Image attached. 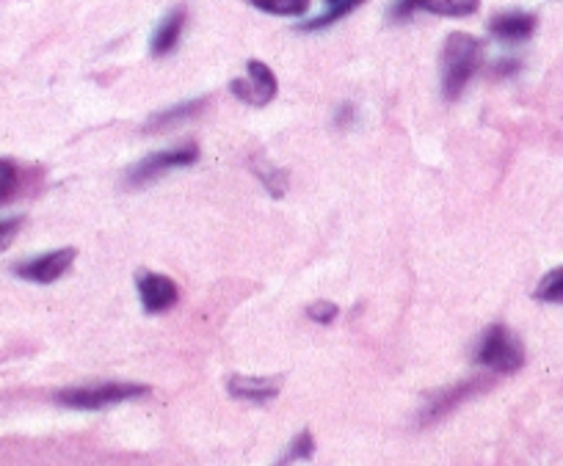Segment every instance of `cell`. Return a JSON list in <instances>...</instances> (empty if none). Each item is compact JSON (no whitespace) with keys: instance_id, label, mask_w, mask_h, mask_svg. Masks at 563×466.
<instances>
[{"instance_id":"obj_1","label":"cell","mask_w":563,"mask_h":466,"mask_svg":"<svg viewBox=\"0 0 563 466\" xmlns=\"http://www.w3.org/2000/svg\"><path fill=\"white\" fill-rule=\"evenodd\" d=\"M481 64V42L470 34H453L442 50V94L459 100Z\"/></svg>"},{"instance_id":"obj_2","label":"cell","mask_w":563,"mask_h":466,"mask_svg":"<svg viewBox=\"0 0 563 466\" xmlns=\"http://www.w3.org/2000/svg\"><path fill=\"white\" fill-rule=\"evenodd\" d=\"M150 389L141 384H127V381H105V384H89V387H75L58 392L56 400L67 409L78 411H100L127 403V400L144 398Z\"/></svg>"},{"instance_id":"obj_3","label":"cell","mask_w":563,"mask_h":466,"mask_svg":"<svg viewBox=\"0 0 563 466\" xmlns=\"http://www.w3.org/2000/svg\"><path fill=\"white\" fill-rule=\"evenodd\" d=\"M475 362L492 373L508 376V373H517L525 364V348L506 326H492V329L483 331V337L478 340Z\"/></svg>"},{"instance_id":"obj_4","label":"cell","mask_w":563,"mask_h":466,"mask_svg":"<svg viewBox=\"0 0 563 466\" xmlns=\"http://www.w3.org/2000/svg\"><path fill=\"white\" fill-rule=\"evenodd\" d=\"M196 158H199V149L194 144H183V147L155 152L150 158L138 160L136 166L127 171V185H133V188L150 185V182L161 180L163 174H169V171L191 166V163H196Z\"/></svg>"},{"instance_id":"obj_5","label":"cell","mask_w":563,"mask_h":466,"mask_svg":"<svg viewBox=\"0 0 563 466\" xmlns=\"http://www.w3.org/2000/svg\"><path fill=\"white\" fill-rule=\"evenodd\" d=\"M72 262H75V249H56L39 254L34 260L20 262L14 273L25 282H34V285H53L56 279H61L69 271Z\"/></svg>"},{"instance_id":"obj_6","label":"cell","mask_w":563,"mask_h":466,"mask_svg":"<svg viewBox=\"0 0 563 466\" xmlns=\"http://www.w3.org/2000/svg\"><path fill=\"white\" fill-rule=\"evenodd\" d=\"M232 94L249 105H268L276 97V78L268 64L249 61L246 78L232 80Z\"/></svg>"},{"instance_id":"obj_7","label":"cell","mask_w":563,"mask_h":466,"mask_svg":"<svg viewBox=\"0 0 563 466\" xmlns=\"http://www.w3.org/2000/svg\"><path fill=\"white\" fill-rule=\"evenodd\" d=\"M483 389H486V381H483V378H470V381H461L456 387L439 392V395H434V398L426 403V409L420 414V422L428 425V422H437L442 420V417H448L450 411L459 409L461 403H467L470 398H475V395L483 392Z\"/></svg>"},{"instance_id":"obj_8","label":"cell","mask_w":563,"mask_h":466,"mask_svg":"<svg viewBox=\"0 0 563 466\" xmlns=\"http://www.w3.org/2000/svg\"><path fill=\"white\" fill-rule=\"evenodd\" d=\"M138 298L141 307L147 309L150 315H161L166 309H172L180 298V290L174 285L169 276L161 273H141L138 276Z\"/></svg>"},{"instance_id":"obj_9","label":"cell","mask_w":563,"mask_h":466,"mask_svg":"<svg viewBox=\"0 0 563 466\" xmlns=\"http://www.w3.org/2000/svg\"><path fill=\"white\" fill-rule=\"evenodd\" d=\"M489 31H492V36H497L500 42L517 45V42H525V39L533 36V31H536V17L530 12H500L492 17Z\"/></svg>"},{"instance_id":"obj_10","label":"cell","mask_w":563,"mask_h":466,"mask_svg":"<svg viewBox=\"0 0 563 466\" xmlns=\"http://www.w3.org/2000/svg\"><path fill=\"white\" fill-rule=\"evenodd\" d=\"M183 28H185V9L183 6H177L172 12L166 14L161 20V25L155 28V34H152V56H169L174 47L180 45V36H183Z\"/></svg>"},{"instance_id":"obj_11","label":"cell","mask_w":563,"mask_h":466,"mask_svg":"<svg viewBox=\"0 0 563 466\" xmlns=\"http://www.w3.org/2000/svg\"><path fill=\"white\" fill-rule=\"evenodd\" d=\"M230 395L232 398L252 400V403H265L279 395V384L274 378H249L235 376L230 378Z\"/></svg>"},{"instance_id":"obj_12","label":"cell","mask_w":563,"mask_h":466,"mask_svg":"<svg viewBox=\"0 0 563 466\" xmlns=\"http://www.w3.org/2000/svg\"><path fill=\"white\" fill-rule=\"evenodd\" d=\"M205 111V100H185V103L174 105V108H166L161 114H155L147 122V130L150 133H163V130H172L177 125H185L188 119H194Z\"/></svg>"},{"instance_id":"obj_13","label":"cell","mask_w":563,"mask_h":466,"mask_svg":"<svg viewBox=\"0 0 563 466\" xmlns=\"http://www.w3.org/2000/svg\"><path fill=\"white\" fill-rule=\"evenodd\" d=\"M254 9L274 17H301L310 9V0H249Z\"/></svg>"},{"instance_id":"obj_14","label":"cell","mask_w":563,"mask_h":466,"mask_svg":"<svg viewBox=\"0 0 563 466\" xmlns=\"http://www.w3.org/2000/svg\"><path fill=\"white\" fill-rule=\"evenodd\" d=\"M420 12L437 14V0H395L390 6V20L395 23H406Z\"/></svg>"},{"instance_id":"obj_15","label":"cell","mask_w":563,"mask_h":466,"mask_svg":"<svg viewBox=\"0 0 563 466\" xmlns=\"http://www.w3.org/2000/svg\"><path fill=\"white\" fill-rule=\"evenodd\" d=\"M533 296L544 304H563V268H552L536 287Z\"/></svg>"},{"instance_id":"obj_16","label":"cell","mask_w":563,"mask_h":466,"mask_svg":"<svg viewBox=\"0 0 563 466\" xmlns=\"http://www.w3.org/2000/svg\"><path fill=\"white\" fill-rule=\"evenodd\" d=\"M359 3H362V0H343V3H334V6H329V12H323L321 17L310 20V23L304 25V28H307V31H321V28H329V25H334L337 20H343L345 14L354 12Z\"/></svg>"},{"instance_id":"obj_17","label":"cell","mask_w":563,"mask_h":466,"mask_svg":"<svg viewBox=\"0 0 563 466\" xmlns=\"http://www.w3.org/2000/svg\"><path fill=\"white\" fill-rule=\"evenodd\" d=\"M20 185V171L14 166V160L0 158V205H6Z\"/></svg>"},{"instance_id":"obj_18","label":"cell","mask_w":563,"mask_h":466,"mask_svg":"<svg viewBox=\"0 0 563 466\" xmlns=\"http://www.w3.org/2000/svg\"><path fill=\"white\" fill-rule=\"evenodd\" d=\"M312 450H315V442H312L310 433H299V436L290 442V447L285 450V455L276 461V466H290L293 461H304V458H310Z\"/></svg>"},{"instance_id":"obj_19","label":"cell","mask_w":563,"mask_h":466,"mask_svg":"<svg viewBox=\"0 0 563 466\" xmlns=\"http://www.w3.org/2000/svg\"><path fill=\"white\" fill-rule=\"evenodd\" d=\"M481 0H437V14L445 17H467L478 9Z\"/></svg>"},{"instance_id":"obj_20","label":"cell","mask_w":563,"mask_h":466,"mask_svg":"<svg viewBox=\"0 0 563 466\" xmlns=\"http://www.w3.org/2000/svg\"><path fill=\"white\" fill-rule=\"evenodd\" d=\"M260 180H263L265 188H268L274 196L285 194V182H288V174H285V171L263 169L260 171Z\"/></svg>"},{"instance_id":"obj_21","label":"cell","mask_w":563,"mask_h":466,"mask_svg":"<svg viewBox=\"0 0 563 466\" xmlns=\"http://www.w3.org/2000/svg\"><path fill=\"white\" fill-rule=\"evenodd\" d=\"M20 224H23V218H0V251L6 249V246L17 238Z\"/></svg>"},{"instance_id":"obj_22","label":"cell","mask_w":563,"mask_h":466,"mask_svg":"<svg viewBox=\"0 0 563 466\" xmlns=\"http://www.w3.org/2000/svg\"><path fill=\"white\" fill-rule=\"evenodd\" d=\"M307 315H310L315 323H332V320L337 318V307H334V304H326V301H318V304H312V307L307 309Z\"/></svg>"},{"instance_id":"obj_23","label":"cell","mask_w":563,"mask_h":466,"mask_svg":"<svg viewBox=\"0 0 563 466\" xmlns=\"http://www.w3.org/2000/svg\"><path fill=\"white\" fill-rule=\"evenodd\" d=\"M326 3H329V6H334V3H343V0H326Z\"/></svg>"}]
</instances>
